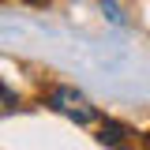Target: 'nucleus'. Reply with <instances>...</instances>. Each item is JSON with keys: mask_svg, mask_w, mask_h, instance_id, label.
Returning a JSON list of instances; mask_svg holds the SVG:
<instances>
[{"mask_svg": "<svg viewBox=\"0 0 150 150\" xmlns=\"http://www.w3.org/2000/svg\"><path fill=\"white\" fill-rule=\"evenodd\" d=\"M53 109H60L64 116H71V120H79V124H86V120H94V105L83 98V94H75V90H56L53 94Z\"/></svg>", "mask_w": 150, "mask_h": 150, "instance_id": "nucleus-1", "label": "nucleus"}]
</instances>
